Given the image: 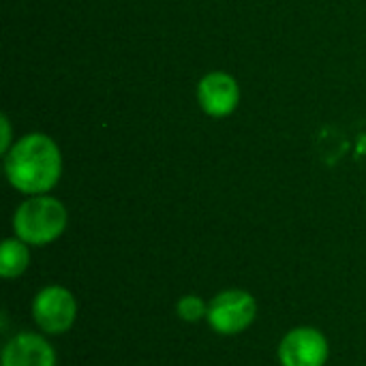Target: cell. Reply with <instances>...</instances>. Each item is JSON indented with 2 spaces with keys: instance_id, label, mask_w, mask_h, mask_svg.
Wrapping results in <instances>:
<instances>
[{
  "instance_id": "6da1fadb",
  "label": "cell",
  "mask_w": 366,
  "mask_h": 366,
  "mask_svg": "<svg viewBox=\"0 0 366 366\" xmlns=\"http://www.w3.org/2000/svg\"><path fill=\"white\" fill-rule=\"evenodd\" d=\"M6 178L9 182L28 195H43L49 191L62 169V159L58 146L41 135H26L21 137L6 154Z\"/></svg>"
},
{
  "instance_id": "7a4b0ae2",
  "label": "cell",
  "mask_w": 366,
  "mask_h": 366,
  "mask_svg": "<svg viewBox=\"0 0 366 366\" xmlns=\"http://www.w3.org/2000/svg\"><path fill=\"white\" fill-rule=\"evenodd\" d=\"M66 208L58 199L47 195H34L15 210L13 229L15 236L26 244L41 247L60 238L66 229Z\"/></svg>"
},
{
  "instance_id": "3957f363",
  "label": "cell",
  "mask_w": 366,
  "mask_h": 366,
  "mask_svg": "<svg viewBox=\"0 0 366 366\" xmlns=\"http://www.w3.org/2000/svg\"><path fill=\"white\" fill-rule=\"evenodd\" d=\"M257 317V302L244 290H225L208 305V324L223 337L244 332Z\"/></svg>"
},
{
  "instance_id": "277c9868",
  "label": "cell",
  "mask_w": 366,
  "mask_h": 366,
  "mask_svg": "<svg viewBox=\"0 0 366 366\" xmlns=\"http://www.w3.org/2000/svg\"><path fill=\"white\" fill-rule=\"evenodd\" d=\"M77 317L75 296L62 285L43 287L32 300V320L45 335H64Z\"/></svg>"
},
{
  "instance_id": "5b68a950",
  "label": "cell",
  "mask_w": 366,
  "mask_h": 366,
  "mask_svg": "<svg viewBox=\"0 0 366 366\" xmlns=\"http://www.w3.org/2000/svg\"><path fill=\"white\" fill-rule=\"evenodd\" d=\"M328 356V339L317 328H294L279 343L281 366H326Z\"/></svg>"
},
{
  "instance_id": "8992f818",
  "label": "cell",
  "mask_w": 366,
  "mask_h": 366,
  "mask_svg": "<svg viewBox=\"0 0 366 366\" xmlns=\"http://www.w3.org/2000/svg\"><path fill=\"white\" fill-rule=\"evenodd\" d=\"M197 99L206 114H210L214 118H223V116H229L238 107L240 88L232 75L210 73L199 81Z\"/></svg>"
},
{
  "instance_id": "52a82bcc",
  "label": "cell",
  "mask_w": 366,
  "mask_h": 366,
  "mask_svg": "<svg viewBox=\"0 0 366 366\" xmlns=\"http://www.w3.org/2000/svg\"><path fill=\"white\" fill-rule=\"evenodd\" d=\"M2 366H56V352L45 337L19 332L4 345Z\"/></svg>"
},
{
  "instance_id": "ba28073f",
  "label": "cell",
  "mask_w": 366,
  "mask_h": 366,
  "mask_svg": "<svg viewBox=\"0 0 366 366\" xmlns=\"http://www.w3.org/2000/svg\"><path fill=\"white\" fill-rule=\"evenodd\" d=\"M30 264L28 244L19 238L4 240L0 247V274L4 279H17L26 272Z\"/></svg>"
},
{
  "instance_id": "9c48e42d",
  "label": "cell",
  "mask_w": 366,
  "mask_h": 366,
  "mask_svg": "<svg viewBox=\"0 0 366 366\" xmlns=\"http://www.w3.org/2000/svg\"><path fill=\"white\" fill-rule=\"evenodd\" d=\"M176 313L182 322L189 324H197L202 320L208 317V305L204 302V298L195 296V294H187L178 300L176 305Z\"/></svg>"
},
{
  "instance_id": "30bf717a",
  "label": "cell",
  "mask_w": 366,
  "mask_h": 366,
  "mask_svg": "<svg viewBox=\"0 0 366 366\" xmlns=\"http://www.w3.org/2000/svg\"><path fill=\"white\" fill-rule=\"evenodd\" d=\"M2 127H4V137H2V150H6V146H9V122H6V118H2Z\"/></svg>"
}]
</instances>
